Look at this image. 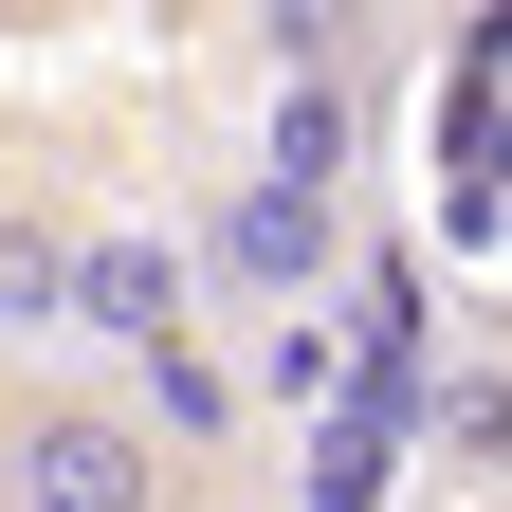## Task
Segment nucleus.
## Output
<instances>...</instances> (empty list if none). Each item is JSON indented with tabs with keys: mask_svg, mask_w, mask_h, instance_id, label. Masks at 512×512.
Returning <instances> with one entry per match:
<instances>
[{
	"mask_svg": "<svg viewBox=\"0 0 512 512\" xmlns=\"http://www.w3.org/2000/svg\"><path fill=\"white\" fill-rule=\"evenodd\" d=\"M202 275H220V293H311V275H330V202H311V183H275V165H256L238 202L202 220Z\"/></svg>",
	"mask_w": 512,
	"mask_h": 512,
	"instance_id": "obj_2",
	"label": "nucleus"
},
{
	"mask_svg": "<svg viewBox=\"0 0 512 512\" xmlns=\"http://www.w3.org/2000/svg\"><path fill=\"white\" fill-rule=\"evenodd\" d=\"M74 293H92V311H128V330H165V311H183L165 256H74Z\"/></svg>",
	"mask_w": 512,
	"mask_h": 512,
	"instance_id": "obj_5",
	"label": "nucleus"
},
{
	"mask_svg": "<svg viewBox=\"0 0 512 512\" xmlns=\"http://www.w3.org/2000/svg\"><path fill=\"white\" fill-rule=\"evenodd\" d=\"M0 512H183V458L110 384H19L0 403Z\"/></svg>",
	"mask_w": 512,
	"mask_h": 512,
	"instance_id": "obj_1",
	"label": "nucleus"
},
{
	"mask_svg": "<svg viewBox=\"0 0 512 512\" xmlns=\"http://www.w3.org/2000/svg\"><path fill=\"white\" fill-rule=\"evenodd\" d=\"M55 293H74V256H55L37 220H0V330H37V311H55Z\"/></svg>",
	"mask_w": 512,
	"mask_h": 512,
	"instance_id": "obj_4",
	"label": "nucleus"
},
{
	"mask_svg": "<svg viewBox=\"0 0 512 512\" xmlns=\"http://www.w3.org/2000/svg\"><path fill=\"white\" fill-rule=\"evenodd\" d=\"M147 439H165V458H220V439H238V384H220V348H147Z\"/></svg>",
	"mask_w": 512,
	"mask_h": 512,
	"instance_id": "obj_3",
	"label": "nucleus"
}]
</instances>
